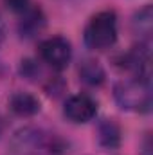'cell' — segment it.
Here are the masks:
<instances>
[{"label":"cell","instance_id":"1","mask_svg":"<svg viewBox=\"0 0 153 155\" xmlns=\"http://www.w3.org/2000/svg\"><path fill=\"white\" fill-rule=\"evenodd\" d=\"M65 143L50 134L34 126H25L15 132L11 139V150L15 155H63Z\"/></svg>","mask_w":153,"mask_h":155},{"label":"cell","instance_id":"2","mask_svg":"<svg viewBox=\"0 0 153 155\" xmlns=\"http://www.w3.org/2000/svg\"><path fill=\"white\" fill-rule=\"evenodd\" d=\"M114 99L126 112L148 114L151 110V81L146 78H128L114 85Z\"/></svg>","mask_w":153,"mask_h":155},{"label":"cell","instance_id":"3","mask_svg":"<svg viewBox=\"0 0 153 155\" xmlns=\"http://www.w3.org/2000/svg\"><path fill=\"white\" fill-rule=\"evenodd\" d=\"M117 15L114 9H103L96 13L83 31V41L92 51H106L117 41Z\"/></svg>","mask_w":153,"mask_h":155},{"label":"cell","instance_id":"4","mask_svg":"<svg viewBox=\"0 0 153 155\" xmlns=\"http://www.w3.org/2000/svg\"><path fill=\"white\" fill-rule=\"evenodd\" d=\"M38 56L43 63H47L54 71H63L72 60V45L65 36H50L40 41Z\"/></svg>","mask_w":153,"mask_h":155},{"label":"cell","instance_id":"5","mask_svg":"<svg viewBox=\"0 0 153 155\" xmlns=\"http://www.w3.org/2000/svg\"><path fill=\"white\" fill-rule=\"evenodd\" d=\"M63 114L69 121L76 123V124H83L92 121L94 117L97 116V101L88 96V94H76L70 96L65 101L63 107Z\"/></svg>","mask_w":153,"mask_h":155},{"label":"cell","instance_id":"6","mask_svg":"<svg viewBox=\"0 0 153 155\" xmlns=\"http://www.w3.org/2000/svg\"><path fill=\"white\" fill-rule=\"evenodd\" d=\"M45 24H47V16H45L43 9L31 4L20 15V20H18V35H20V38H24V40H33L45 29Z\"/></svg>","mask_w":153,"mask_h":155},{"label":"cell","instance_id":"7","mask_svg":"<svg viewBox=\"0 0 153 155\" xmlns=\"http://www.w3.org/2000/svg\"><path fill=\"white\" fill-rule=\"evenodd\" d=\"M9 110L18 117H33L40 114L41 101L31 92L18 90L9 97Z\"/></svg>","mask_w":153,"mask_h":155},{"label":"cell","instance_id":"8","mask_svg":"<svg viewBox=\"0 0 153 155\" xmlns=\"http://www.w3.org/2000/svg\"><path fill=\"white\" fill-rule=\"evenodd\" d=\"M122 141V132L121 126L117 124L115 119H103L97 124V143L103 150H117Z\"/></svg>","mask_w":153,"mask_h":155},{"label":"cell","instance_id":"9","mask_svg":"<svg viewBox=\"0 0 153 155\" xmlns=\"http://www.w3.org/2000/svg\"><path fill=\"white\" fill-rule=\"evenodd\" d=\"M77 76H79V81H83L88 87H101L106 79V72H105V69L101 67V63L97 60L86 58L79 63Z\"/></svg>","mask_w":153,"mask_h":155},{"label":"cell","instance_id":"10","mask_svg":"<svg viewBox=\"0 0 153 155\" xmlns=\"http://www.w3.org/2000/svg\"><path fill=\"white\" fill-rule=\"evenodd\" d=\"M153 27V9L151 5H144L142 9H139L133 18H132V29L137 36H141V40H150Z\"/></svg>","mask_w":153,"mask_h":155},{"label":"cell","instance_id":"11","mask_svg":"<svg viewBox=\"0 0 153 155\" xmlns=\"http://www.w3.org/2000/svg\"><path fill=\"white\" fill-rule=\"evenodd\" d=\"M20 74L25 78V79H29V81H36L38 83L40 79H41V67L38 65V61L36 60H22L20 61Z\"/></svg>","mask_w":153,"mask_h":155},{"label":"cell","instance_id":"12","mask_svg":"<svg viewBox=\"0 0 153 155\" xmlns=\"http://www.w3.org/2000/svg\"><path fill=\"white\" fill-rule=\"evenodd\" d=\"M4 2V5L9 9V11H13V13H16V15H22L29 5H31V0H2Z\"/></svg>","mask_w":153,"mask_h":155},{"label":"cell","instance_id":"13","mask_svg":"<svg viewBox=\"0 0 153 155\" xmlns=\"http://www.w3.org/2000/svg\"><path fill=\"white\" fill-rule=\"evenodd\" d=\"M151 153V144H150V137L146 139V143H144V155H150Z\"/></svg>","mask_w":153,"mask_h":155},{"label":"cell","instance_id":"14","mask_svg":"<svg viewBox=\"0 0 153 155\" xmlns=\"http://www.w3.org/2000/svg\"><path fill=\"white\" fill-rule=\"evenodd\" d=\"M2 40H4V25L0 22V43H2Z\"/></svg>","mask_w":153,"mask_h":155}]
</instances>
